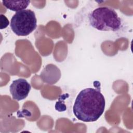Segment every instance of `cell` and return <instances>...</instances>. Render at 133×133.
Returning <instances> with one entry per match:
<instances>
[{
  "label": "cell",
  "mask_w": 133,
  "mask_h": 133,
  "mask_svg": "<svg viewBox=\"0 0 133 133\" xmlns=\"http://www.w3.org/2000/svg\"><path fill=\"white\" fill-rule=\"evenodd\" d=\"M105 105V99L100 90L87 88L77 95L73 107V112L79 121L95 122L104 112Z\"/></svg>",
  "instance_id": "6da1fadb"
},
{
  "label": "cell",
  "mask_w": 133,
  "mask_h": 133,
  "mask_svg": "<svg viewBox=\"0 0 133 133\" xmlns=\"http://www.w3.org/2000/svg\"><path fill=\"white\" fill-rule=\"evenodd\" d=\"M90 24L94 28L102 31H116L122 25L117 12L108 7L95 9L88 15Z\"/></svg>",
  "instance_id": "7a4b0ae2"
},
{
  "label": "cell",
  "mask_w": 133,
  "mask_h": 133,
  "mask_svg": "<svg viewBox=\"0 0 133 133\" xmlns=\"http://www.w3.org/2000/svg\"><path fill=\"white\" fill-rule=\"evenodd\" d=\"M10 28L18 36H27L35 30L37 19L34 12L24 9L16 12L11 18Z\"/></svg>",
  "instance_id": "3957f363"
},
{
  "label": "cell",
  "mask_w": 133,
  "mask_h": 133,
  "mask_svg": "<svg viewBox=\"0 0 133 133\" xmlns=\"http://www.w3.org/2000/svg\"><path fill=\"white\" fill-rule=\"evenodd\" d=\"M31 89L30 84L24 78H18L13 81L9 87L12 98L17 101L22 100L26 98Z\"/></svg>",
  "instance_id": "277c9868"
},
{
  "label": "cell",
  "mask_w": 133,
  "mask_h": 133,
  "mask_svg": "<svg viewBox=\"0 0 133 133\" xmlns=\"http://www.w3.org/2000/svg\"><path fill=\"white\" fill-rule=\"evenodd\" d=\"M60 70L54 64H48L41 73V77L44 82L53 84L60 77Z\"/></svg>",
  "instance_id": "5b68a950"
},
{
  "label": "cell",
  "mask_w": 133,
  "mask_h": 133,
  "mask_svg": "<svg viewBox=\"0 0 133 133\" xmlns=\"http://www.w3.org/2000/svg\"><path fill=\"white\" fill-rule=\"evenodd\" d=\"M2 4L7 9L14 11H19L24 10L30 3V1H2Z\"/></svg>",
  "instance_id": "8992f818"
},
{
  "label": "cell",
  "mask_w": 133,
  "mask_h": 133,
  "mask_svg": "<svg viewBox=\"0 0 133 133\" xmlns=\"http://www.w3.org/2000/svg\"><path fill=\"white\" fill-rule=\"evenodd\" d=\"M62 98H63V96L61 95L59 98V101L57 102L55 105L56 110L60 112L64 111L66 110L65 105L64 104V103H62V100H63Z\"/></svg>",
  "instance_id": "52a82bcc"
},
{
  "label": "cell",
  "mask_w": 133,
  "mask_h": 133,
  "mask_svg": "<svg viewBox=\"0 0 133 133\" xmlns=\"http://www.w3.org/2000/svg\"><path fill=\"white\" fill-rule=\"evenodd\" d=\"M1 21H0V29H3L7 27L9 24V21L5 16L3 14H1Z\"/></svg>",
  "instance_id": "ba28073f"
}]
</instances>
